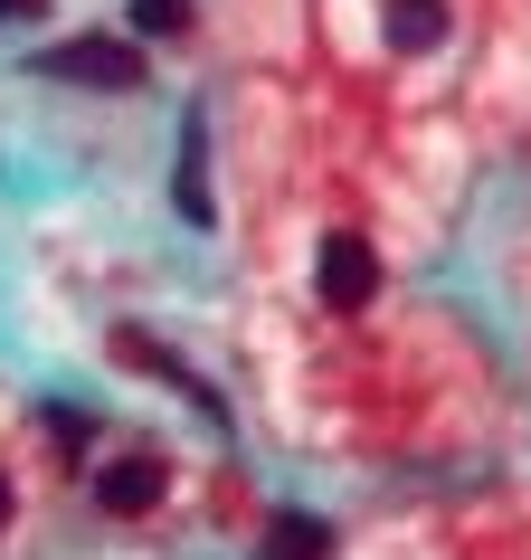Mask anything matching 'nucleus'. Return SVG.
Instances as JSON below:
<instances>
[{"mask_svg": "<svg viewBox=\"0 0 531 560\" xmlns=\"http://www.w3.org/2000/svg\"><path fill=\"white\" fill-rule=\"evenodd\" d=\"M314 304L323 314H370L380 304V247L361 229H323V247H314Z\"/></svg>", "mask_w": 531, "mask_h": 560, "instance_id": "nucleus-1", "label": "nucleus"}, {"mask_svg": "<svg viewBox=\"0 0 531 560\" xmlns=\"http://www.w3.org/2000/svg\"><path fill=\"white\" fill-rule=\"evenodd\" d=\"M38 77H58V86H105V95H133L143 86V48L133 38H58L48 58H38Z\"/></svg>", "mask_w": 531, "mask_h": 560, "instance_id": "nucleus-2", "label": "nucleus"}, {"mask_svg": "<svg viewBox=\"0 0 531 560\" xmlns=\"http://www.w3.org/2000/svg\"><path fill=\"white\" fill-rule=\"evenodd\" d=\"M162 494H172V466H162L152 446H133V456H105V466H95V503H105V513H123V523H133V513H152Z\"/></svg>", "mask_w": 531, "mask_h": 560, "instance_id": "nucleus-3", "label": "nucleus"}, {"mask_svg": "<svg viewBox=\"0 0 531 560\" xmlns=\"http://www.w3.org/2000/svg\"><path fill=\"white\" fill-rule=\"evenodd\" d=\"M456 38V10L446 0H380V48L389 58H437Z\"/></svg>", "mask_w": 531, "mask_h": 560, "instance_id": "nucleus-4", "label": "nucleus"}, {"mask_svg": "<svg viewBox=\"0 0 531 560\" xmlns=\"http://www.w3.org/2000/svg\"><path fill=\"white\" fill-rule=\"evenodd\" d=\"M172 200L190 229H219V200H209V143H200V115L180 124V162H172Z\"/></svg>", "mask_w": 531, "mask_h": 560, "instance_id": "nucleus-5", "label": "nucleus"}, {"mask_svg": "<svg viewBox=\"0 0 531 560\" xmlns=\"http://www.w3.org/2000/svg\"><path fill=\"white\" fill-rule=\"evenodd\" d=\"M257 560H332V523H314V513H275V532H266Z\"/></svg>", "mask_w": 531, "mask_h": 560, "instance_id": "nucleus-6", "label": "nucleus"}, {"mask_svg": "<svg viewBox=\"0 0 531 560\" xmlns=\"http://www.w3.org/2000/svg\"><path fill=\"white\" fill-rule=\"evenodd\" d=\"M190 20H200L190 0H133V30L143 38H190Z\"/></svg>", "mask_w": 531, "mask_h": 560, "instance_id": "nucleus-7", "label": "nucleus"}, {"mask_svg": "<svg viewBox=\"0 0 531 560\" xmlns=\"http://www.w3.org/2000/svg\"><path fill=\"white\" fill-rule=\"evenodd\" d=\"M10 513H20V485H10V475H0V532H10Z\"/></svg>", "mask_w": 531, "mask_h": 560, "instance_id": "nucleus-8", "label": "nucleus"}, {"mask_svg": "<svg viewBox=\"0 0 531 560\" xmlns=\"http://www.w3.org/2000/svg\"><path fill=\"white\" fill-rule=\"evenodd\" d=\"M20 10H30V0H0V20H20Z\"/></svg>", "mask_w": 531, "mask_h": 560, "instance_id": "nucleus-9", "label": "nucleus"}]
</instances>
